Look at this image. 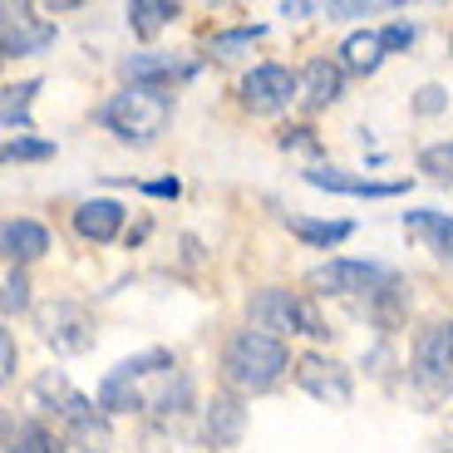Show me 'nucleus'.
<instances>
[{
    "instance_id": "22",
    "label": "nucleus",
    "mask_w": 453,
    "mask_h": 453,
    "mask_svg": "<svg viewBox=\"0 0 453 453\" xmlns=\"http://www.w3.org/2000/svg\"><path fill=\"white\" fill-rule=\"evenodd\" d=\"M173 15H178V5H168V0H134L128 5V25L138 40H153L163 25H173Z\"/></svg>"
},
{
    "instance_id": "12",
    "label": "nucleus",
    "mask_w": 453,
    "mask_h": 453,
    "mask_svg": "<svg viewBox=\"0 0 453 453\" xmlns=\"http://www.w3.org/2000/svg\"><path fill=\"white\" fill-rule=\"evenodd\" d=\"M242 434H247V409H242L237 395H212V404H207L203 414V439L212 443V449H237Z\"/></svg>"
},
{
    "instance_id": "26",
    "label": "nucleus",
    "mask_w": 453,
    "mask_h": 453,
    "mask_svg": "<svg viewBox=\"0 0 453 453\" xmlns=\"http://www.w3.org/2000/svg\"><path fill=\"white\" fill-rule=\"evenodd\" d=\"M40 158H55V143H45V138H11L5 143V163H40Z\"/></svg>"
},
{
    "instance_id": "13",
    "label": "nucleus",
    "mask_w": 453,
    "mask_h": 453,
    "mask_svg": "<svg viewBox=\"0 0 453 453\" xmlns=\"http://www.w3.org/2000/svg\"><path fill=\"white\" fill-rule=\"evenodd\" d=\"M124 74L138 84V89H163V94H168L178 80L193 74V65H178L173 55H128L124 59Z\"/></svg>"
},
{
    "instance_id": "9",
    "label": "nucleus",
    "mask_w": 453,
    "mask_h": 453,
    "mask_svg": "<svg viewBox=\"0 0 453 453\" xmlns=\"http://www.w3.org/2000/svg\"><path fill=\"white\" fill-rule=\"evenodd\" d=\"M296 385L306 389L311 399H320V404H350V370L335 360H326V355H301L296 360Z\"/></svg>"
},
{
    "instance_id": "34",
    "label": "nucleus",
    "mask_w": 453,
    "mask_h": 453,
    "mask_svg": "<svg viewBox=\"0 0 453 453\" xmlns=\"http://www.w3.org/2000/svg\"><path fill=\"white\" fill-rule=\"evenodd\" d=\"M316 11H320V5H306V0H296V5L286 0V5H281V15H316Z\"/></svg>"
},
{
    "instance_id": "1",
    "label": "nucleus",
    "mask_w": 453,
    "mask_h": 453,
    "mask_svg": "<svg viewBox=\"0 0 453 453\" xmlns=\"http://www.w3.org/2000/svg\"><path fill=\"white\" fill-rule=\"evenodd\" d=\"M193 399V385H188V374L173 365L168 350H148V355H134L124 360L119 370L104 374L99 385V409L104 414H182Z\"/></svg>"
},
{
    "instance_id": "29",
    "label": "nucleus",
    "mask_w": 453,
    "mask_h": 453,
    "mask_svg": "<svg viewBox=\"0 0 453 453\" xmlns=\"http://www.w3.org/2000/svg\"><path fill=\"white\" fill-rule=\"evenodd\" d=\"M443 104H449V94H443L439 84H424V89H419V99H414V109H419V113H439Z\"/></svg>"
},
{
    "instance_id": "6",
    "label": "nucleus",
    "mask_w": 453,
    "mask_h": 453,
    "mask_svg": "<svg viewBox=\"0 0 453 453\" xmlns=\"http://www.w3.org/2000/svg\"><path fill=\"white\" fill-rule=\"evenodd\" d=\"M306 281L326 296H370L374 301L395 276H389L385 266H374V261H326V266H316Z\"/></svg>"
},
{
    "instance_id": "16",
    "label": "nucleus",
    "mask_w": 453,
    "mask_h": 453,
    "mask_svg": "<svg viewBox=\"0 0 453 453\" xmlns=\"http://www.w3.org/2000/svg\"><path fill=\"white\" fill-rule=\"evenodd\" d=\"M0 247H5V257H11L15 266H25V261H35V257L50 251V232L40 222L15 217V222H5V232H0Z\"/></svg>"
},
{
    "instance_id": "10",
    "label": "nucleus",
    "mask_w": 453,
    "mask_h": 453,
    "mask_svg": "<svg viewBox=\"0 0 453 453\" xmlns=\"http://www.w3.org/2000/svg\"><path fill=\"white\" fill-rule=\"evenodd\" d=\"M65 419V439H59V453H109V424L104 414L89 404L84 395H74V404L59 414Z\"/></svg>"
},
{
    "instance_id": "23",
    "label": "nucleus",
    "mask_w": 453,
    "mask_h": 453,
    "mask_svg": "<svg viewBox=\"0 0 453 453\" xmlns=\"http://www.w3.org/2000/svg\"><path fill=\"white\" fill-rule=\"evenodd\" d=\"M286 226H291L301 242H311V247H340V242L355 232L350 222H311V217H291Z\"/></svg>"
},
{
    "instance_id": "31",
    "label": "nucleus",
    "mask_w": 453,
    "mask_h": 453,
    "mask_svg": "<svg viewBox=\"0 0 453 453\" xmlns=\"http://www.w3.org/2000/svg\"><path fill=\"white\" fill-rule=\"evenodd\" d=\"M326 15H330V20H350V15H370V5H360V0H350V5L335 0V5H326Z\"/></svg>"
},
{
    "instance_id": "17",
    "label": "nucleus",
    "mask_w": 453,
    "mask_h": 453,
    "mask_svg": "<svg viewBox=\"0 0 453 453\" xmlns=\"http://www.w3.org/2000/svg\"><path fill=\"white\" fill-rule=\"evenodd\" d=\"M335 99H340V65L311 59V65L301 69V104H306V109H330Z\"/></svg>"
},
{
    "instance_id": "24",
    "label": "nucleus",
    "mask_w": 453,
    "mask_h": 453,
    "mask_svg": "<svg viewBox=\"0 0 453 453\" xmlns=\"http://www.w3.org/2000/svg\"><path fill=\"white\" fill-rule=\"evenodd\" d=\"M0 311H5V316L30 311V281H25L20 266H11V272H5V296H0Z\"/></svg>"
},
{
    "instance_id": "32",
    "label": "nucleus",
    "mask_w": 453,
    "mask_h": 453,
    "mask_svg": "<svg viewBox=\"0 0 453 453\" xmlns=\"http://www.w3.org/2000/svg\"><path fill=\"white\" fill-rule=\"evenodd\" d=\"M0 365H5V380H15V340H11V330L0 335Z\"/></svg>"
},
{
    "instance_id": "8",
    "label": "nucleus",
    "mask_w": 453,
    "mask_h": 453,
    "mask_svg": "<svg viewBox=\"0 0 453 453\" xmlns=\"http://www.w3.org/2000/svg\"><path fill=\"white\" fill-rule=\"evenodd\" d=\"M247 320H251V330H261V335H272L286 345V335H301V296L281 291V286H266V291L251 296Z\"/></svg>"
},
{
    "instance_id": "27",
    "label": "nucleus",
    "mask_w": 453,
    "mask_h": 453,
    "mask_svg": "<svg viewBox=\"0 0 453 453\" xmlns=\"http://www.w3.org/2000/svg\"><path fill=\"white\" fill-rule=\"evenodd\" d=\"M419 168L439 182H453V143H434L419 153Z\"/></svg>"
},
{
    "instance_id": "2",
    "label": "nucleus",
    "mask_w": 453,
    "mask_h": 453,
    "mask_svg": "<svg viewBox=\"0 0 453 453\" xmlns=\"http://www.w3.org/2000/svg\"><path fill=\"white\" fill-rule=\"evenodd\" d=\"M286 370H291L286 345L272 335H261V330H237L222 350V380H226L232 395H261V389H272Z\"/></svg>"
},
{
    "instance_id": "35",
    "label": "nucleus",
    "mask_w": 453,
    "mask_h": 453,
    "mask_svg": "<svg viewBox=\"0 0 453 453\" xmlns=\"http://www.w3.org/2000/svg\"><path fill=\"white\" fill-rule=\"evenodd\" d=\"M443 453H453V443H443Z\"/></svg>"
},
{
    "instance_id": "19",
    "label": "nucleus",
    "mask_w": 453,
    "mask_h": 453,
    "mask_svg": "<svg viewBox=\"0 0 453 453\" xmlns=\"http://www.w3.org/2000/svg\"><path fill=\"white\" fill-rule=\"evenodd\" d=\"M40 94V80H25V84H5V94H0V124H5V134H30V99Z\"/></svg>"
},
{
    "instance_id": "28",
    "label": "nucleus",
    "mask_w": 453,
    "mask_h": 453,
    "mask_svg": "<svg viewBox=\"0 0 453 453\" xmlns=\"http://www.w3.org/2000/svg\"><path fill=\"white\" fill-rule=\"evenodd\" d=\"M281 148H286V153H291V148H301V153H320V143L311 138V128H286Z\"/></svg>"
},
{
    "instance_id": "33",
    "label": "nucleus",
    "mask_w": 453,
    "mask_h": 453,
    "mask_svg": "<svg viewBox=\"0 0 453 453\" xmlns=\"http://www.w3.org/2000/svg\"><path fill=\"white\" fill-rule=\"evenodd\" d=\"M143 193H158V197H178V182H143Z\"/></svg>"
},
{
    "instance_id": "7",
    "label": "nucleus",
    "mask_w": 453,
    "mask_h": 453,
    "mask_svg": "<svg viewBox=\"0 0 453 453\" xmlns=\"http://www.w3.org/2000/svg\"><path fill=\"white\" fill-rule=\"evenodd\" d=\"M296 94H301V74H291L286 65H257L242 80V104L251 113H281Z\"/></svg>"
},
{
    "instance_id": "4",
    "label": "nucleus",
    "mask_w": 453,
    "mask_h": 453,
    "mask_svg": "<svg viewBox=\"0 0 453 453\" xmlns=\"http://www.w3.org/2000/svg\"><path fill=\"white\" fill-rule=\"evenodd\" d=\"M409 395L424 409L453 395V320H434L414 340V360H409Z\"/></svg>"
},
{
    "instance_id": "21",
    "label": "nucleus",
    "mask_w": 453,
    "mask_h": 453,
    "mask_svg": "<svg viewBox=\"0 0 453 453\" xmlns=\"http://www.w3.org/2000/svg\"><path fill=\"white\" fill-rule=\"evenodd\" d=\"M380 50H385V40L370 30L350 35L345 45H340V65L350 69V74H370V69H380Z\"/></svg>"
},
{
    "instance_id": "18",
    "label": "nucleus",
    "mask_w": 453,
    "mask_h": 453,
    "mask_svg": "<svg viewBox=\"0 0 453 453\" xmlns=\"http://www.w3.org/2000/svg\"><path fill=\"white\" fill-rule=\"evenodd\" d=\"M404 232L439 257H453V217L449 212H404Z\"/></svg>"
},
{
    "instance_id": "15",
    "label": "nucleus",
    "mask_w": 453,
    "mask_h": 453,
    "mask_svg": "<svg viewBox=\"0 0 453 453\" xmlns=\"http://www.w3.org/2000/svg\"><path fill=\"white\" fill-rule=\"evenodd\" d=\"M306 182H311V188H326V193H350V197H399V193H404V182L350 178V173H335V168H311Z\"/></svg>"
},
{
    "instance_id": "14",
    "label": "nucleus",
    "mask_w": 453,
    "mask_h": 453,
    "mask_svg": "<svg viewBox=\"0 0 453 453\" xmlns=\"http://www.w3.org/2000/svg\"><path fill=\"white\" fill-rule=\"evenodd\" d=\"M124 226V207L109 203V197H94V203H80L74 207V232L84 242H113Z\"/></svg>"
},
{
    "instance_id": "30",
    "label": "nucleus",
    "mask_w": 453,
    "mask_h": 453,
    "mask_svg": "<svg viewBox=\"0 0 453 453\" xmlns=\"http://www.w3.org/2000/svg\"><path fill=\"white\" fill-rule=\"evenodd\" d=\"M380 40H385V50H409L414 45V30H409V25H389Z\"/></svg>"
},
{
    "instance_id": "20",
    "label": "nucleus",
    "mask_w": 453,
    "mask_h": 453,
    "mask_svg": "<svg viewBox=\"0 0 453 453\" xmlns=\"http://www.w3.org/2000/svg\"><path fill=\"white\" fill-rule=\"evenodd\" d=\"M5 453H59V443L40 419H15L5 424Z\"/></svg>"
},
{
    "instance_id": "11",
    "label": "nucleus",
    "mask_w": 453,
    "mask_h": 453,
    "mask_svg": "<svg viewBox=\"0 0 453 453\" xmlns=\"http://www.w3.org/2000/svg\"><path fill=\"white\" fill-rule=\"evenodd\" d=\"M5 20H0V45H5V55L11 59H25V55H40V50L55 45V25L35 20L25 5H5Z\"/></svg>"
},
{
    "instance_id": "25",
    "label": "nucleus",
    "mask_w": 453,
    "mask_h": 453,
    "mask_svg": "<svg viewBox=\"0 0 453 453\" xmlns=\"http://www.w3.org/2000/svg\"><path fill=\"white\" fill-rule=\"evenodd\" d=\"M257 40H261L257 25H242V30H222V35H212V55H217V59H232L237 50L257 45Z\"/></svg>"
},
{
    "instance_id": "5",
    "label": "nucleus",
    "mask_w": 453,
    "mask_h": 453,
    "mask_svg": "<svg viewBox=\"0 0 453 453\" xmlns=\"http://www.w3.org/2000/svg\"><path fill=\"white\" fill-rule=\"evenodd\" d=\"M35 330L55 355H80L94 345V316L80 301H50L35 311Z\"/></svg>"
},
{
    "instance_id": "3",
    "label": "nucleus",
    "mask_w": 453,
    "mask_h": 453,
    "mask_svg": "<svg viewBox=\"0 0 453 453\" xmlns=\"http://www.w3.org/2000/svg\"><path fill=\"white\" fill-rule=\"evenodd\" d=\"M94 119H99L113 138H124V143H153L173 119V99L163 89H138V84H128V89H119L113 99H104Z\"/></svg>"
}]
</instances>
